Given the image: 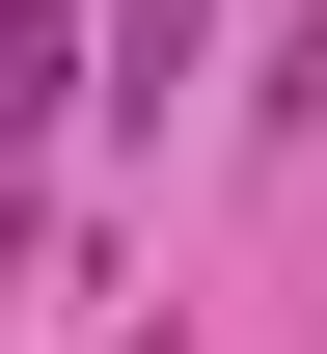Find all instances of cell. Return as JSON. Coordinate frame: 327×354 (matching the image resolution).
Masks as SVG:
<instances>
[{"mask_svg":"<svg viewBox=\"0 0 327 354\" xmlns=\"http://www.w3.org/2000/svg\"><path fill=\"white\" fill-rule=\"evenodd\" d=\"M191 28H218V0H109V55H137L109 109H164V82H191Z\"/></svg>","mask_w":327,"mask_h":354,"instance_id":"7a4b0ae2","label":"cell"},{"mask_svg":"<svg viewBox=\"0 0 327 354\" xmlns=\"http://www.w3.org/2000/svg\"><path fill=\"white\" fill-rule=\"evenodd\" d=\"M55 109H82V0H0V164H28Z\"/></svg>","mask_w":327,"mask_h":354,"instance_id":"6da1fadb","label":"cell"}]
</instances>
